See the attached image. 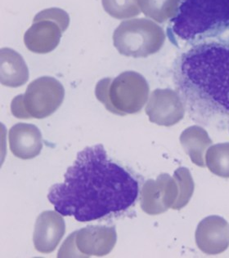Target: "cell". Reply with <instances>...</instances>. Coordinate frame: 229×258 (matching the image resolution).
Segmentation results:
<instances>
[{"mask_svg":"<svg viewBox=\"0 0 229 258\" xmlns=\"http://www.w3.org/2000/svg\"><path fill=\"white\" fill-rule=\"evenodd\" d=\"M139 192L136 179L113 162L98 144L77 154L63 182L50 188L48 200L64 217L88 222L126 211L135 203Z\"/></svg>","mask_w":229,"mask_h":258,"instance_id":"1","label":"cell"},{"mask_svg":"<svg viewBox=\"0 0 229 258\" xmlns=\"http://www.w3.org/2000/svg\"><path fill=\"white\" fill-rule=\"evenodd\" d=\"M174 83L185 110L197 124L221 127L229 121V39L191 46L174 64Z\"/></svg>","mask_w":229,"mask_h":258,"instance_id":"2","label":"cell"},{"mask_svg":"<svg viewBox=\"0 0 229 258\" xmlns=\"http://www.w3.org/2000/svg\"><path fill=\"white\" fill-rule=\"evenodd\" d=\"M229 30V0H180L167 35L177 45L216 39Z\"/></svg>","mask_w":229,"mask_h":258,"instance_id":"3","label":"cell"},{"mask_svg":"<svg viewBox=\"0 0 229 258\" xmlns=\"http://www.w3.org/2000/svg\"><path fill=\"white\" fill-rule=\"evenodd\" d=\"M97 99L112 114L126 115L142 109L148 95V85L134 72H124L115 79L105 78L95 88Z\"/></svg>","mask_w":229,"mask_h":258,"instance_id":"4","label":"cell"},{"mask_svg":"<svg viewBox=\"0 0 229 258\" xmlns=\"http://www.w3.org/2000/svg\"><path fill=\"white\" fill-rule=\"evenodd\" d=\"M65 90L55 78L43 76L29 84L25 94L14 97L12 114L18 118H47L63 104Z\"/></svg>","mask_w":229,"mask_h":258,"instance_id":"5","label":"cell"},{"mask_svg":"<svg viewBox=\"0 0 229 258\" xmlns=\"http://www.w3.org/2000/svg\"><path fill=\"white\" fill-rule=\"evenodd\" d=\"M69 24V15L63 9L51 8L39 12L25 34V45L35 53L52 52L59 46Z\"/></svg>","mask_w":229,"mask_h":258,"instance_id":"6","label":"cell"},{"mask_svg":"<svg viewBox=\"0 0 229 258\" xmlns=\"http://www.w3.org/2000/svg\"><path fill=\"white\" fill-rule=\"evenodd\" d=\"M162 29L153 22L136 19L121 22L113 34V44L125 56H141L163 43Z\"/></svg>","mask_w":229,"mask_h":258,"instance_id":"7","label":"cell"},{"mask_svg":"<svg viewBox=\"0 0 229 258\" xmlns=\"http://www.w3.org/2000/svg\"><path fill=\"white\" fill-rule=\"evenodd\" d=\"M114 226H89L74 232L61 247L59 257L102 256L110 253L117 243Z\"/></svg>","mask_w":229,"mask_h":258,"instance_id":"8","label":"cell"},{"mask_svg":"<svg viewBox=\"0 0 229 258\" xmlns=\"http://www.w3.org/2000/svg\"><path fill=\"white\" fill-rule=\"evenodd\" d=\"M180 194L177 181L163 173L156 181H146L141 190V208L150 215H157L173 208Z\"/></svg>","mask_w":229,"mask_h":258,"instance_id":"9","label":"cell"},{"mask_svg":"<svg viewBox=\"0 0 229 258\" xmlns=\"http://www.w3.org/2000/svg\"><path fill=\"white\" fill-rule=\"evenodd\" d=\"M196 243L204 253H222L229 246V224L219 216L205 217L196 230Z\"/></svg>","mask_w":229,"mask_h":258,"instance_id":"10","label":"cell"},{"mask_svg":"<svg viewBox=\"0 0 229 258\" xmlns=\"http://www.w3.org/2000/svg\"><path fill=\"white\" fill-rule=\"evenodd\" d=\"M146 110L151 122L164 126L177 123L186 111L179 93L170 89L153 92Z\"/></svg>","mask_w":229,"mask_h":258,"instance_id":"11","label":"cell"},{"mask_svg":"<svg viewBox=\"0 0 229 258\" xmlns=\"http://www.w3.org/2000/svg\"><path fill=\"white\" fill-rule=\"evenodd\" d=\"M65 221L56 211H45L40 214L35 222L34 245L41 253L53 252L65 235Z\"/></svg>","mask_w":229,"mask_h":258,"instance_id":"12","label":"cell"},{"mask_svg":"<svg viewBox=\"0 0 229 258\" xmlns=\"http://www.w3.org/2000/svg\"><path fill=\"white\" fill-rule=\"evenodd\" d=\"M9 147L16 157L31 159L36 157L43 148L41 132L34 124L19 123L10 129Z\"/></svg>","mask_w":229,"mask_h":258,"instance_id":"13","label":"cell"},{"mask_svg":"<svg viewBox=\"0 0 229 258\" xmlns=\"http://www.w3.org/2000/svg\"><path fill=\"white\" fill-rule=\"evenodd\" d=\"M28 80V67L21 54L9 47L0 50L1 84L10 88H18Z\"/></svg>","mask_w":229,"mask_h":258,"instance_id":"14","label":"cell"},{"mask_svg":"<svg viewBox=\"0 0 229 258\" xmlns=\"http://www.w3.org/2000/svg\"><path fill=\"white\" fill-rule=\"evenodd\" d=\"M201 127L199 126L190 127L184 132L181 137V142L184 150L188 153L193 164L204 168L205 166L204 152L211 143L207 135L200 138Z\"/></svg>","mask_w":229,"mask_h":258,"instance_id":"15","label":"cell"},{"mask_svg":"<svg viewBox=\"0 0 229 258\" xmlns=\"http://www.w3.org/2000/svg\"><path fill=\"white\" fill-rule=\"evenodd\" d=\"M205 164L213 174L229 178V143L211 147L205 156Z\"/></svg>","mask_w":229,"mask_h":258,"instance_id":"16","label":"cell"},{"mask_svg":"<svg viewBox=\"0 0 229 258\" xmlns=\"http://www.w3.org/2000/svg\"><path fill=\"white\" fill-rule=\"evenodd\" d=\"M180 0H140L143 13L150 18L163 22L176 15Z\"/></svg>","mask_w":229,"mask_h":258,"instance_id":"17","label":"cell"},{"mask_svg":"<svg viewBox=\"0 0 229 258\" xmlns=\"http://www.w3.org/2000/svg\"><path fill=\"white\" fill-rule=\"evenodd\" d=\"M174 178L177 181L180 194L173 209H181L188 205L194 191V182L190 172L186 168H178L175 171Z\"/></svg>","mask_w":229,"mask_h":258,"instance_id":"18","label":"cell"},{"mask_svg":"<svg viewBox=\"0 0 229 258\" xmlns=\"http://www.w3.org/2000/svg\"><path fill=\"white\" fill-rule=\"evenodd\" d=\"M104 10L116 19H125L139 15L136 0H102Z\"/></svg>","mask_w":229,"mask_h":258,"instance_id":"19","label":"cell"}]
</instances>
